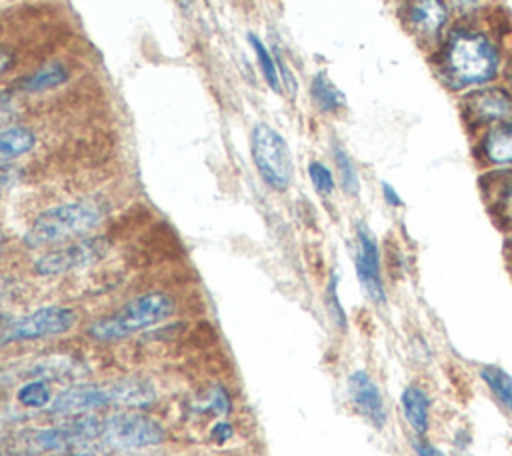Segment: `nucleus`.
Instances as JSON below:
<instances>
[{"label":"nucleus","mask_w":512,"mask_h":456,"mask_svg":"<svg viewBox=\"0 0 512 456\" xmlns=\"http://www.w3.org/2000/svg\"><path fill=\"white\" fill-rule=\"evenodd\" d=\"M428 60L438 82L458 98L500 82L508 52L490 22H454Z\"/></svg>","instance_id":"f257e3e1"},{"label":"nucleus","mask_w":512,"mask_h":456,"mask_svg":"<svg viewBox=\"0 0 512 456\" xmlns=\"http://www.w3.org/2000/svg\"><path fill=\"white\" fill-rule=\"evenodd\" d=\"M156 396L154 384L144 378H122L106 384H76L52 398L50 412L56 416H86L110 404L146 406Z\"/></svg>","instance_id":"f03ea898"},{"label":"nucleus","mask_w":512,"mask_h":456,"mask_svg":"<svg viewBox=\"0 0 512 456\" xmlns=\"http://www.w3.org/2000/svg\"><path fill=\"white\" fill-rule=\"evenodd\" d=\"M104 220V206L94 198L56 204L40 212L24 234L28 248H48L90 234Z\"/></svg>","instance_id":"7ed1b4c3"},{"label":"nucleus","mask_w":512,"mask_h":456,"mask_svg":"<svg viewBox=\"0 0 512 456\" xmlns=\"http://www.w3.org/2000/svg\"><path fill=\"white\" fill-rule=\"evenodd\" d=\"M174 312V300L164 292H146L134 296L108 316L94 320L88 334L98 342H114L128 338L144 328L156 326Z\"/></svg>","instance_id":"20e7f679"},{"label":"nucleus","mask_w":512,"mask_h":456,"mask_svg":"<svg viewBox=\"0 0 512 456\" xmlns=\"http://www.w3.org/2000/svg\"><path fill=\"white\" fill-rule=\"evenodd\" d=\"M250 154L264 184L276 192L290 188L294 160L284 136L268 122H256L250 132Z\"/></svg>","instance_id":"39448f33"},{"label":"nucleus","mask_w":512,"mask_h":456,"mask_svg":"<svg viewBox=\"0 0 512 456\" xmlns=\"http://www.w3.org/2000/svg\"><path fill=\"white\" fill-rule=\"evenodd\" d=\"M350 256L356 272V280L360 284L362 294L366 300L376 306L384 308L388 302V290L384 280V260L380 242L366 220H356L352 230L350 242Z\"/></svg>","instance_id":"423d86ee"},{"label":"nucleus","mask_w":512,"mask_h":456,"mask_svg":"<svg viewBox=\"0 0 512 456\" xmlns=\"http://www.w3.org/2000/svg\"><path fill=\"white\" fill-rule=\"evenodd\" d=\"M398 20L426 54L438 48L454 24L446 0H400Z\"/></svg>","instance_id":"0eeeda50"},{"label":"nucleus","mask_w":512,"mask_h":456,"mask_svg":"<svg viewBox=\"0 0 512 456\" xmlns=\"http://www.w3.org/2000/svg\"><path fill=\"white\" fill-rule=\"evenodd\" d=\"M460 118L470 136L498 122L512 120V90L504 82L488 84L458 96Z\"/></svg>","instance_id":"6e6552de"},{"label":"nucleus","mask_w":512,"mask_h":456,"mask_svg":"<svg viewBox=\"0 0 512 456\" xmlns=\"http://www.w3.org/2000/svg\"><path fill=\"white\" fill-rule=\"evenodd\" d=\"M76 320V310L68 306H42L24 316L10 318L0 328V344L64 334L76 324Z\"/></svg>","instance_id":"1a4fd4ad"},{"label":"nucleus","mask_w":512,"mask_h":456,"mask_svg":"<svg viewBox=\"0 0 512 456\" xmlns=\"http://www.w3.org/2000/svg\"><path fill=\"white\" fill-rule=\"evenodd\" d=\"M102 442L116 448H148L164 440L162 426L138 412H114L100 418Z\"/></svg>","instance_id":"9d476101"},{"label":"nucleus","mask_w":512,"mask_h":456,"mask_svg":"<svg viewBox=\"0 0 512 456\" xmlns=\"http://www.w3.org/2000/svg\"><path fill=\"white\" fill-rule=\"evenodd\" d=\"M108 252V242L100 236L72 240L54 250L44 252L34 262V272L40 276H60L96 264Z\"/></svg>","instance_id":"9b49d317"},{"label":"nucleus","mask_w":512,"mask_h":456,"mask_svg":"<svg viewBox=\"0 0 512 456\" xmlns=\"http://www.w3.org/2000/svg\"><path fill=\"white\" fill-rule=\"evenodd\" d=\"M346 396L354 414L370 428L384 430L390 422L386 394L378 380L366 368H354L346 376Z\"/></svg>","instance_id":"f8f14e48"},{"label":"nucleus","mask_w":512,"mask_h":456,"mask_svg":"<svg viewBox=\"0 0 512 456\" xmlns=\"http://www.w3.org/2000/svg\"><path fill=\"white\" fill-rule=\"evenodd\" d=\"M470 138L480 170H512V120L482 128Z\"/></svg>","instance_id":"ddd939ff"},{"label":"nucleus","mask_w":512,"mask_h":456,"mask_svg":"<svg viewBox=\"0 0 512 456\" xmlns=\"http://www.w3.org/2000/svg\"><path fill=\"white\" fill-rule=\"evenodd\" d=\"M402 420L412 436H428L432 430L434 400L422 382H408L398 396Z\"/></svg>","instance_id":"4468645a"},{"label":"nucleus","mask_w":512,"mask_h":456,"mask_svg":"<svg viewBox=\"0 0 512 456\" xmlns=\"http://www.w3.org/2000/svg\"><path fill=\"white\" fill-rule=\"evenodd\" d=\"M482 196L502 230L512 226V170H482Z\"/></svg>","instance_id":"2eb2a0df"},{"label":"nucleus","mask_w":512,"mask_h":456,"mask_svg":"<svg viewBox=\"0 0 512 456\" xmlns=\"http://www.w3.org/2000/svg\"><path fill=\"white\" fill-rule=\"evenodd\" d=\"M310 100L320 114L336 116L346 110L344 92L330 80L326 70H318L310 80Z\"/></svg>","instance_id":"dca6fc26"},{"label":"nucleus","mask_w":512,"mask_h":456,"mask_svg":"<svg viewBox=\"0 0 512 456\" xmlns=\"http://www.w3.org/2000/svg\"><path fill=\"white\" fill-rule=\"evenodd\" d=\"M476 376L492 400L512 416V372L498 364H480Z\"/></svg>","instance_id":"f3484780"},{"label":"nucleus","mask_w":512,"mask_h":456,"mask_svg":"<svg viewBox=\"0 0 512 456\" xmlns=\"http://www.w3.org/2000/svg\"><path fill=\"white\" fill-rule=\"evenodd\" d=\"M330 156H332V164H334V170H336L340 190L348 198H358L360 190H362L360 170H358L354 158L350 156V152L346 150V146L340 140L330 142Z\"/></svg>","instance_id":"a211bd4d"},{"label":"nucleus","mask_w":512,"mask_h":456,"mask_svg":"<svg viewBox=\"0 0 512 456\" xmlns=\"http://www.w3.org/2000/svg\"><path fill=\"white\" fill-rule=\"evenodd\" d=\"M36 146V134L22 124L0 130V166L18 160Z\"/></svg>","instance_id":"6ab92c4d"},{"label":"nucleus","mask_w":512,"mask_h":456,"mask_svg":"<svg viewBox=\"0 0 512 456\" xmlns=\"http://www.w3.org/2000/svg\"><path fill=\"white\" fill-rule=\"evenodd\" d=\"M68 78H70V72L62 62H48L42 68H38L34 74L26 76L20 88L28 94H38V92H46L62 86L64 82H68Z\"/></svg>","instance_id":"aec40b11"},{"label":"nucleus","mask_w":512,"mask_h":456,"mask_svg":"<svg viewBox=\"0 0 512 456\" xmlns=\"http://www.w3.org/2000/svg\"><path fill=\"white\" fill-rule=\"evenodd\" d=\"M338 286H340V274L336 268H332L328 274L326 290H324V304H326V310H328V316H330L334 328L344 334V332H348V314L340 300Z\"/></svg>","instance_id":"412c9836"},{"label":"nucleus","mask_w":512,"mask_h":456,"mask_svg":"<svg viewBox=\"0 0 512 456\" xmlns=\"http://www.w3.org/2000/svg\"><path fill=\"white\" fill-rule=\"evenodd\" d=\"M248 42H250V46L254 50L256 64L260 68V74H262L264 82L270 86V90L280 92L282 90V82H280V74H278V66H276L274 54L268 50V46L256 34H248Z\"/></svg>","instance_id":"4be33fe9"},{"label":"nucleus","mask_w":512,"mask_h":456,"mask_svg":"<svg viewBox=\"0 0 512 456\" xmlns=\"http://www.w3.org/2000/svg\"><path fill=\"white\" fill-rule=\"evenodd\" d=\"M454 22H484L490 6L484 0H446Z\"/></svg>","instance_id":"5701e85b"},{"label":"nucleus","mask_w":512,"mask_h":456,"mask_svg":"<svg viewBox=\"0 0 512 456\" xmlns=\"http://www.w3.org/2000/svg\"><path fill=\"white\" fill-rule=\"evenodd\" d=\"M308 178L316 190L318 196L330 198L336 192V176L328 164L322 160H310L308 162Z\"/></svg>","instance_id":"b1692460"},{"label":"nucleus","mask_w":512,"mask_h":456,"mask_svg":"<svg viewBox=\"0 0 512 456\" xmlns=\"http://www.w3.org/2000/svg\"><path fill=\"white\" fill-rule=\"evenodd\" d=\"M18 402L26 408H44L52 402V392L46 382L30 380L18 390Z\"/></svg>","instance_id":"393cba45"},{"label":"nucleus","mask_w":512,"mask_h":456,"mask_svg":"<svg viewBox=\"0 0 512 456\" xmlns=\"http://www.w3.org/2000/svg\"><path fill=\"white\" fill-rule=\"evenodd\" d=\"M274 58H276V66H278V74H280L282 88L288 92L290 98H296V94H298V80H296L292 68L286 64V60L282 58L280 52H276Z\"/></svg>","instance_id":"a878e982"},{"label":"nucleus","mask_w":512,"mask_h":456,"mask_svg":"<svg viewBox=\"0 0 512 456\" xmlns=\"http://www.w3.org/2000/svg\"><path fill=\"white\" fill-rule=\"evenodd\" d=\"M410 448L416 456H448L428 436H410Z\"/></svg>","instance_id":"bb28decb"},{"label":"nucleus","mask_w":512,"mask_h":456,"mask_svg":"<svg viewBox=\"0 0 512 456\" xmlns=\"http://www.w3.org/2000/svg\"><path fill=\"white\" fill-rule=\"evenodd\" d=\"M380 196L384 200V204L392 210H400L404 206V198L400 196V192L396 190L394 184H390L388 180H382L380 182Z\"/></svg>","instance_id":"cd10ccee"},{"label":"nucleus","mask_w":512,"mask_h":456,"mask_svg":"<svg viewBox=\"0 0 512 456\" xmlns=\"http://www.w3.org/2000/svg\"><path fill=\"white\" fill-rule=\"evenodd\" d=\"M216 416H222V414H226L228 412V408H230V400H228V394L224 392V390H214L212 394H210V400H208V404H206Z\"/></svg>","instance_id":"c85d7f7f"},{"label":"nucleus","mask_w":512,"mask_h":456,"mask_svg":"<svg viewBox=\"0 0 512 456\" xmlns=\"http://www.w3.org/2000/svg\"><path fill=\"white\" fill-rule=\"evenodd\" d=\"M470 444H472V434L466 426H460L454 436H452V446H454V452H460V450H470Z\"/></svg>","instance_id":"c756f323"},{"label":"nucleus","mask_w":512,"mask_h":456,"mask_svg":"<svg viewBox=\"0 0 512 456\" xmlns=\"http://www.w3.org/2000/svg\"><path fill=\"white\" fill-rule=\"evenodd\" d=\"M212 436L218 440V442H224L232 436V426L226 424V422H218L214 428H212Z\"/></svg>","instance_id":"7c9ffc66"},{"label":"nucleus","mask_w":512,"mask_h":456,"mask_svg":"<svg viewBox=\"0 0 512 456\" xmlns=\"http://www.w3.org/2000/svg\"><path fill=\"white\" fill-rule=\"evenodd\" d=\"M14 106V100H12V94L6 92V90H0V116L10 112Z\"/></svg>","instance_id":"2f4dec72"},{"label":"nucleus","mask_w":512,"mask_h":456,"mask_svg":"<svg viewBox=\"0 0 512 456\" xmlns=\"http://www.w3.org/2000/svg\"><path fill=\"white\" fill-rule=\"evenodd\" d=\"M14 182V174L10 170L0 168V196L10 188V184Z\"/></svg>","instance_id":"473e14b6"},{"label":"nucleus","mask_w":512,"mask_h":456,"mask_svg":"<svg viewBox=\"0 0 512 456\" xmlns=\"http://www.w3.org/2000/svg\"><path fill=\"white\" fill-rule=\"evenodd\" d=\"M504 242H506V252H508L510 258H512V226L504 230Z\"/></svg>","instance_id":"72a5a7b5"},{"label":"nucleus","mask_w":512,"mask_h":456,"mask_svg":"<svg viewBox=\"0 0 512 456\" xmlns=\"http://www.w3.org/2000/svg\"><path fill=\"white\" fill-rule=\"evenodd\" d=\"M8 54H4V52H0V74L6 70V66H8Z\"/></svg>","instance_id":"f704fd0d"},{"label":"nucleus","mask_w":512,"mask_h":456,"mask_svg":"<svg viewBox=\"0 0 512 456\" xmlns=\"http://www.w3.org/2000/svg\"><path fill=\"white\" fill-rule=\"evenodd\" d=\"M452 456H474L470 450H460V452H454Z\"/></svg>","instance_id":"c9c22d12"},{"label":"nucleus","mask_w":512,"mask_h":456,"mask_svg":"<svg viewBox=\"0 0 512 456\" xmlns=\"http://www.w3.org/2000/svg\"><path fill=\"white\" fill-rule=\"evenodd\" d=\"M8 320H10V318H8V316H4V314H0V328H2V326H4V324H6V322H8Z\"/></svg>","instance_id":"e433bc0d"},{"label":"nucleus","mask_w":512,"mask_h":456,"mask_svg":"<svg viewBox=\"0 0 512 456\" xmlns=\"http://www.w3.org/2000/svg\"><path fill=\"white\" fill-rule=\"evenodd\" d=\"M6 292V288H4V284H0V298H2V294Z\"/></svg>","instance_id":"4c0bfd02"},{"label":"nucleus","mask_w":512,"mask_h":456,"mask_svg":"<svg viewBox=\"0 0 512 456\" xmlns=\"http://www.w3.org/2000/svg\"><path fill=\"white\" fill-rule=\"evenodd\" d=\"M2 244H4V238H2V234H0V248H2Z\"/></svg>","instance_id":"58836bf2"},{"label":"nucleus","mask_w":512,"mask_h":456,"mask_svg":"<svg viewBox=\"0 0 512 456\" xmlns=\"http://www.w3.org/2000/svg\"><path fill=\"white\" fill-rule=\"evenodd\" d=\"M6 456H14V454H6Z\"/></svg>","instance_id":"ea45409f"}]
</instances>
